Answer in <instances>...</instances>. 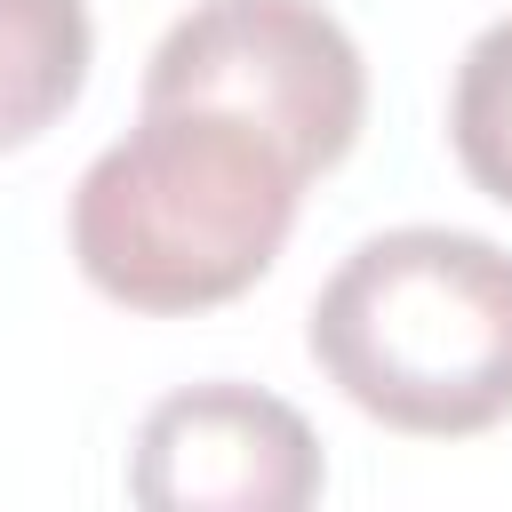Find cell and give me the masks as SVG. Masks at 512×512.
Returning <instances> with one entry per match:
<instances>
[{
    "mask_svg": "<svg viewBox=\"0 0 512 512\" xmlns=\"http://www.w3.org/2000/svg\"><path fill=\"white\" fill-rule=\"evenodd\" d=\"M296 200L304 168L256 120L144 104L72 184V256L88 288L128 312H208L272 272Z\"/></svg>",
    "mask_w": 512,
    "mask_h": 512,
    "instance_id": "obj_1",
    "label": "cell"
},
{
    "mask_svg": "<svg viewBox=\"0 0 512 512\" xmlns=\"http://www.w3.org/2000/svg\"><path fill=\"white\" fill-rule=\"evenodd\" d=\"M320 376L376 424L464 440L512 416V256L480 232L400 224L312 296Z\"/></svg>",
    "mask_w": 512,
    "mask_h": 512,
    "instance_id": "obj_2",
    "label": "cell"
},
{
    "mask_svg": "<svg viewBox=\"0 0 512 512\" xmlns=\"http://www.w3.org/2000/svg\"><path fill=\"white\" fill-rule=\"evenodd\" d=\"M144 104L240 112L272 144H288L304 176H320L360 144L368 64L320 0H200L160 32Z\"/></svg>",
    "mask_w": 512,
    "mask_h": 512,
    "instance_id": "obj_3",
    "label": "cell"
},
{
    "mask_svg": "<svg viewBox=\"0 0 512 512\" xmlns=\"http://www.w3.org/2000/svg\"><path fill=\"white\" fill-rule=\"evenodd\" d=\"M128 496L152 512H296L320 496V440L256 384H192L144 416Z\"/></svg>",
    "mask_w": 512,
    "mask_h": 512,
    "instance_id": "obj_4",
    "label": "cell"
},
{
    "mask_svg": "<svg viewBox=\"0 0 512 512\" xmlns=\"http://www.w3.org/2000/svg\"><path fill=\"white\" fill-rule=\"evenodd\" d=\"M88 0H0V152L32 144L88 88Z\"/></svg>",
    "mask_w": 512,
    "mask_h": 512,
    "instance_id": "obj_5",
    "label": "cell"
},
{
    "mask_svg": "<svg viewBox=\"0 0 512 512\" xmlns=\"http://www.w3.org/2000/svg\"><path fill=\"white\" fill-rule=\"evenodd\" d=\"M448 144H456L464 176L512 208V16L472 32L456 88H448Z\"/></svg>",
    "mask_w": 512,
    "mask_h": 512,
    "instance_id": "obj_6",
    "label": "cell"
}]
</instances>
